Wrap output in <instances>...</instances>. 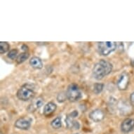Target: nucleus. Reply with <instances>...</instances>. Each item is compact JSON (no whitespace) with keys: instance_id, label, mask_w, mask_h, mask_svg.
<instances>
[{"instance_id":"obj_18","label":"nucleus","mask_w":134,"mask_h":134,"mask_svg":"<svg viewBox=\"0 0 134 134\" xmlns=\"http://www.w3.org/2000/svg\"><path fill=\"white\" fill-rule=\"evenodd\" d=\"M78 114H79V113H78V112H77V110H74V111H72L71 113H70L68 115L70 116H71L72 118H73V119H75V118H76V117L78 116Z\"/></svg>"},{"instance_id":"obj_7","label":"nucleus","mask_w":134,"mask_h":134,"mask_svg":"<svg viewBox=\"0 0 134 134\" xmlns=\"http://www.w3.org/2000/svg\"><path fill=\"white\" fill-rule=\"evenodd\" d=\"M134 129V119L126 118L122 121L121 124V131L123 133H129Z\"/></svg>"},{"instance_id":"obj_10","label":"nucleus","mask_w":134,"mask_h":134,"mask_svg":"<svg viewBox=\"0 0 134 134\" xmlns=\"http://www.w3.org/2000/svg\"><path fill=\"white\" fill-rule=\"evenodd\" d=\"M30 65L33 68L35 69H42L43 68V63L41 58L37 56L31 58L30 60Z\"/></svg>"},{"instance_id":"obj_4","label":"nucleus","mask_w":134,"mask_h":134,"mask_svg":"<svg viewBox=\"0 0 134 134\" xmlns=\"http://www.w3.org/2000/svg\"><path fill=\"white\" fill-rule=\"evenodd\" d=\"M117 44L115 42H100L98 43L99 53L102 55L107 56L116 50Z\"/></svg>"},{"instance_id":"obj_8","label":"nucleus","mask_w":134,"mask_h":134,"mask_svg":"<svg viewBox=\"0 0 134 134\" xmlns=\"http://www.w3.org/2000/svg\"><path fill=\"white\" fill-rule=\"evenodd\" d=\"M89 118L94 122H100L105 118V113L102 110L96 109L89 113Z\"/></svg>"},{"instance_id":"obj_6","label":"nucleus","mask_w":134,"mask_h":134,"mask_svg":"<svg viewBox=\"0 0 134 134\" xmlns=\"http://www.w3.org/2000/svg\"><path fill=\"white\" fill-rule=\"evenodd\" d=\"M129 75H128L126 72L121 73L120 76L119 77V79L117 80V82H116L117 87H118V88L120 91L126 90L128 86H129Z\"/></svg>"},{"instance_id":"obj_1","label":"nucleus","mask_w":134,"mask_h":134,"mask_svg":"<svg viewBox=\"0 0 134 134\" xmlns=\"http://www.w3.org/2000/svg\"><path fill=\"white\" fill-rule=\"evenodd\" d=\"M113 66L110 62L100 60L97 63L95 64L93 68V76L97 80L103 79L105 76H108L112 72Z\"/></svg>"},{"instance_id":"obj_19","label":"nucleus","mask_w":134,"mask_h":134,"mask_svg":"<svg viewBox=\"0 0 134 134\" xmlns=\"http://www.w3.org/2000/svg\"><path fill=\"white\" fill-rule=\"evenodd\" d=\"M21 48H22L23 50L25 52H27V51H28V46H27V45H25V44H23V45H22V46H21Z\"/></svg>"},{"instance_id":"obj_2","label":"nucleus","mask_w":134,"mask_h":134,"mask_svg":"<svg viewBox=\"0 0 134 134\" xmlns=\"http://www.w3.org/2000/svg\"><path fill=\"white\" fill-rule=\"evenodd\" d=\"M18 98L23 101H27L32 99L35 95V86L31 83H25L23 85L17 92Z\"/></svg>"},{"instance_id":"obj_3","label":"nucleus","mask_w":134,"mask_h":134,"mask_svg":"<svg viewBox=\"0 0 134 134\" xmlns=\"http://www.w3.org/2000/svg\"><path fill=\"white\" fill-rule=\"evenodd\" d=\"M67 98L71 102H77L82 97V94L79 86L76 83H71L68 86L66 91Z\"/></svg>"},{"instance_id":"obj_17","label":"nucleus","mask_w":134,"mask_h":134,"mask_svg":"<svg viewBox=\"0 0 134 134\" xmlns=\"http://www.w3.org/2000/svg\"><path fill=\"white\" fill-rule=\"evenodd\" d=\"M18 49H16V48H14V49H12L11 51H9V53H8V58H10L11 60H14L16 57H18Z\"/></svg>"},{"instance_id":"obj_5","label":"nucleus","mask_w":134,"mask_h":134,"mask_svg":"<svg viewBox=\"0 0 134 134\" xmlns=\"http://www.w3.org/2000/svg\"><path fill=\"white\" fill-rule=\"evenodd\" d=\"M32 119L30 117H21L17 119L15 122V128L21 130H28L31 126Z\"/></svg>"},{"instance_id":"obj_12","label":"nucleus","mask_w":134,"mask_h":134,"mask_svg":"<svg viewBox=\"0 0 134 134\" xmlns=\"http://www.w3.org/2000/svg\"><path fill=\"white\" fill-rule=\"evenodd\" d=\"M44 104V100L43 99L41 98H38L37 99H36V100L33 103H32L29 106L28 110L30 112H34L37 109H39Z\"/></svg>"},{"instance_id":"obj_15","label":"nucleus","mask_w":134,"mask_h":134,"mask_svg":"<svg viewBox=\"0 0 134 134\" xmlns=\"http://www.w3.org/2000/svg\"><path fill=\"white\" fill-rule=\"evenodd\" d=\"M51 126L55 129H60L61 127L62 122H61V118L60 116H58L56 118L53 119V121H51Z\"/></svg>"},{"instance_id":"obj_11","label":"nucleus","mask_w":134,"mask_h":134,"mask_svg":"<svg viewBox=\"0 0 134 134\" xmlns=\"http://www.w3.org/2000/svg\"><path fill=\"white\" fill-rule=\"evenodd\" d=\"M65 123L66 125H67V127L68 129H72V128H75V129H79V124L78 121H75L73 118H72L71 116H70L69 115L67 116L65 119Z\"/></svg>"},{"instance_id":"obj_14","label":"nucleus","mask_w":134,"mask_h":134,"mask_svg":"<svg viewBox=\"0 0 134 134\" xmlns=\"http://www.w3.org/2000/svg\"><path fill=\"white\" fill-rule=\"evenodd\" d=\"M10 46L9 44L7 42H0V53L4 54L7 53V51L9 50Z\"/></svg>"},{"instance_id":"obj_16","label":"nucleus","mask_w":134,"mask_h":134,"mask_svg":"<svg viewBox=\"0 0 134 134\" xmlns=\"http://www.w3.org/2000/svg\"><path fill=\"white\" fill-rule=\"evenodd\" d=\"M104 88V84L102 83H96L93 85V92L96 94H99L103 91Z\"/></svg>"},{"instance_id":"obj_21","label":"nucleus","mask_w":134,"mask_h":134,"mask_svg":"<svg viewBox=\"0 0 134 134\" xmlns=\"http://www.w3.org/2000/svg\"><path fill=\"white\" fill-rule=\"evenodd\" d=\"M131 65H132V67H134V60H132L131 61Z\"/></svg>"},{"instance_id":"obj_13","label":"nucleus","mask_w":134,"mask_h":134,"mask_svg":"<svg viewBox=\"0 0 134 134\" xmlns=\"http://www.w3.org/2000/svg\"><path fill=\"white\" fill-rule=\"evenodd\" d=\"M29 57H30V54L28 52H23L18 55V57L16 58V62L17 63L21 64L24 63L27 59H28Z\"/></svg>"},{"instance_id":"obj_22","label":"nucleus","mask_w":134,"mask_h":134,"mask_svg":"<svg viewBox=\"0 0 134 134\" xmlns=\"http://www.w3.org/2000/svg\"><path fill=\"white\" fill-rule=\"evenodd\" d=\"M75 134H79V133H75Z\"/></svg>"},{"instance_id":"obj_20","label":"nucleus","mask_w":134,"mask_h":134,"mask_svg":"<svg viewBox=\"0 0 134 134\" xmlns=\"http://www.w3.org/2000/svg\"><path fill=\"white\" fill-rule=\"evenodd\" d=\"M130 100L133 104H134V92H133L131 94V96H130Z\"/></svg>"},{"instance_id":"obj_9","label":"nucleus","mask_w":134,"mask_h":134,"mask_svg":"<svg viewBox=\"0 0 134 134\" xmlns=\"http://www.w3.org/2000/svg\"><path fill=\"white\" fill-rule=\"evenodd\" d=\"M56 109H57V105L53 102H49L44 106L43 114L44 116H50L51 114L55 112Z\"/></svg>"}]
</instances>
